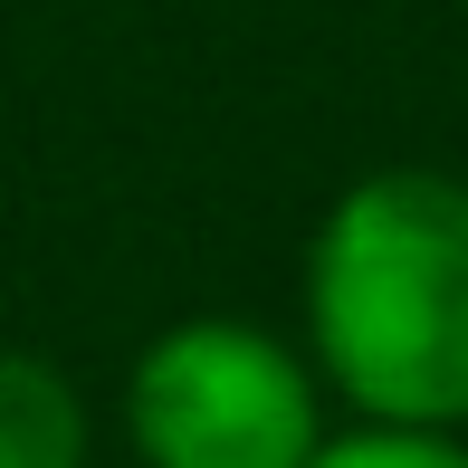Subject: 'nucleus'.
Masks as SVG:
<instances>
[{
	"label": "nucleus",
	"mask_w": 468,
	"mask_h": 468,
	"mask_svg": "<svg viewBox=\"0 0 468 468\" xmlns=\"http://www.w3.org/2000/svg\"><path fill=\"white\" fill-rule=\"evenodd\" d=\"M306 468H468V440L459 431H382V420H354Z\"/></svg>",
	"instance_id": "4"
},
{
	"label": "nucleus",
	"mask_w": 468,
	"mask_h": 468,
	"mask_svg": "<svg viewBox=\"0 0 468 468\" xmlns=\"http://www.w3.org/2000/svg\"><path fill=\"white\" fill-rule=\"evenodd\" d=\"M306 354L325 392L382 431H468V182L382 163L325 201L306 239Z\"/></svg>",
	"instance_id": "1"
},
{
	"label": "nucleus",
	"mask_w": 468,
	"mask_h": 468,
	"mask_svg": "<svg viewBox=\"0 0 468 468\" xmlns=\"http://www.w3.org/2000/svg\"><path fill=\"white\" fill-rule=\"evenodd\" d=\"M96 420L87 392L29 345H0V468H87Z\"/></svg>",
	"instance_id": "3"
},
{
	"label": "nucleus",
	"mask_w": 468,
	"mask_h": 468,
	"mask_svg": "<svg viewBox=\"0 0 468 468\" xmlns=\"http://www.w3.org/2000/svg\"><path fill=\"white\" fill-rule=\"evenodd\" d=\"M325 373L278 325L182 315L124 364V440L144 468H306L325 450Z\"/></svg>",
	"instance_id": "2"
}]
</instances>
